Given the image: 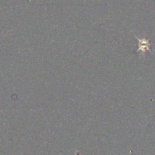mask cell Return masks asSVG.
Returning a JSON list of instances; mask_svg holds the SVG:
<instances>
[{"label": "cell", "mask_w": 155, "mask_h": 155, "mask_svg": "<svg viewBox=\"0 0 155 155\" xmlns=\"http://www.w3.org/2000/svg\"><path fill=\"white\" fill-rule=\"evenodd\" d=\"M136 39L138 40V45H139V48L137 50V52L141 51V52L143 53V54L146 52V51H151L150 50V45H151V42H149L148 39H139V38L136 36Z\"/></svg>", "instance_id": "cell-1"}]
</instances>
